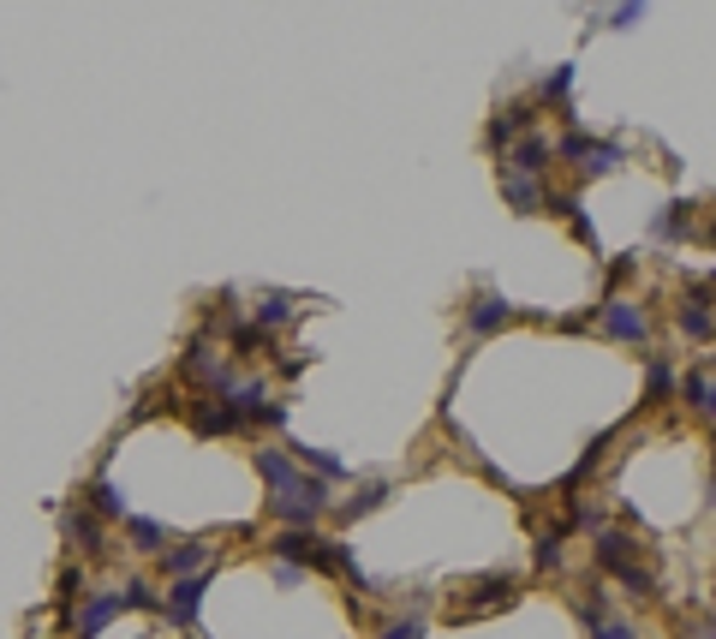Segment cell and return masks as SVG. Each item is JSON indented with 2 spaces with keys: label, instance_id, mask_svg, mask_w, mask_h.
Returning <instances> with one entry per match:
<instances>
[{
  "label": "cell",
  "instance_id": "15",
  "mask_svg": "<svg viewBox=\"0 0 716 639\" xmlns=\"http://www.w3.org/2000/svg\"><path fill=\"white\" fill-rule=\"evenodd\" d=\"M525 126H532V108H508V120H496V132H489V138H496V144H513Z\"/></svg>",
  "mask_w": 716,
  "mask_h": 639
},
{
  "label": "cell",
  "instance_id": "7",
  "mask_svg": "<svg viewBox=\"0 0 716 639\" xmlns=\"http://www.w3.org/2000/svg\"><path fill=\"white\" fill-rule=\"evenodd\" d=\"M501 197H508L520 216H532V209H544L549 204V192L532 180V174H501Z\"/></svg>",
  "mask_w": 716,
  "mask_h": 639
},
{
  "label": "cell",
  "instance_id": "21",
  "mask_svg": "<svg viewBox=\"0 0 716 639\" xmlns=\"http://www.w3.org/2000/svg\"><path fill=\"white\" fill-rule=\"evenodd\" d=\"M567 90H573V66H555V78L544 85V102H567Z\"/></svg>",
  "mask_w": 716,
  "mask_h": 639
},
{
  "label": "cell",
  "instance_id": "1",
  "mask_svg": "<svg viewBox=\"0 0 716 639\" xmlns=\"http://www.w3.org/2000/svg\"><path fill=\"white\" fill-rule=\"evenodd\" d=\"M555 156H567L579 174H609L621 168V144H609V138H561V144H549Z\"/></svg>",
  "mask_w": 716,
  "mask_h": 639
},
{
  "label": "cell",
  "instance_id": "19",
  "mask_svg": "<svg viewBox=\"0 0 716 639\" xmlns=\"http://www.w3.org/2000/svg\"><path fill=\"white\" fill-rule=\"evenodd\" d=\"M78 598H84V567H66V574H60V603L72 610Z\"/></svg>",
  "mask_w": 716,
  "mask_h": 639
},
{
  "label": "cell",
  "instance_id": "4",
  "mask_svg": "<svg viewBox=\"0 0 716 639\" xmlns=\"http://www.w3.org/2000/svg\"><path fill=\"white\" fill-rule=\"evenodd\" d=\"M60 526H66V538H78V550H84V555H102V550H107V544H102V520H95L90 508L72 502L66 514H60Z\"/></svg>",
  "mask_w": 716,
  "mask_h": 639
},
{
  "label": "cell",
  "instance_id": "20",
  "mask_svg": "<svg viewBox=\"0 0 716 639\" xmlns=\"http://www.w3.org/2000/svg\"><path fill=\"white\" fill-rule=\"evenodd\" d=\"M644 7H651V0H621L609 25H615V30H632V25H639V13H644Z\"/></svg>",
  "mask_w": 716,
  "mask_h": 639
},
{
  "label": "cell",
  "instance_id": "16",
  "mask_svg": "<svg viewBox=\"0 0 716 639\" xmlns=\"http://www.w3.org/2000/svg\"><path fill=\"white\" fill-rule=\"evenodd\" d=\"M644 388H651V400H663L668 388H675V371H668L663 359H651V371H644Z\"/></svg>",
  "mask_w": 716,
  "mask_h": 639
},
{
  "label": "cell",
  "instance_id": "14",
  "mask_svg": "<svg viewBox=\"0 0 716 639\" xmlns=\"http://www.w3.org/2000/svg\"><path fill=\"white\" fill-rule=\"evenodd\" d=\"M680 329H687V335H699V341H711V311H704V293H699V299H687Z\"/></svg>",
  "mask_w": 716,
  "mask_h": 639
},
{
  "label": "cell",
  "instance_id": "22",
  "mask_svg": "<svg viewBox=\"0 0 716 639\" xmlns=\"http://www.w3.org/2000/svg\"><path fill=\"white\" fill-rule=\"evenodd\" d=\"M591 639H639V634H632L627 622H609V615H597V622H591Z\"/></svg>",
  "mask_w": 716,
  "mask_h": 639
},
{
  "label": "cell",
  "instance_id": "3",
  "mask_svg": "<svg viewBox=\"0 0 716 639\" xmlns=\"http://www.w3.org/2000/svg\"><path fill=\"white\" fill-rule=\"evenodd\" d=\"M317 550H322V532L310 526H286L269 538V555H281V562H317Z\"/></svg>",
  "mask_w": 716,
  "mask_h": 639
},
{
  "label": "cell",
  "instance_id": "8",
  "mask_svg": "<svg viewBox=\"0 0 716 639\" xmlns=\"http://www.w3.org/2000/svg\"><path fill=\"white\" fill-rule=\"evenodd\" d=\"M513 317V305L501 299V293H484V299L472 305V311H465V329H472V335H496L501 323H508Z\"/></svg>",
  "mask_w": 716,
  "mask_h": 639
},
{
  "label": "cell",
  "instance_id": "2",
  "mask_svg": "<svg viewBox=\"0 0 716 639\" xmlns=\"http://www.w3.org/2000/svg\"><path fill=\"white\" fill-rule=\"evenodd\" d=\"M603 329L615 341H644V335H651V317H644L632 299H609L603 305Z\"/></svg>",
  "mask_w": 716,
  "mask_h": 639
},
{
  "label": "cell",
  "instance_id": "9",
  "mask_svg": "<svg viewBox=\"0 0 716 639\" xmlns=\"http://www.w3.org/2000/svg\"><path fill=\"white\" fill-rule=\"evenodd\" d=\"M90 508L102 520H126V490H119L107 472H95V478H90Z\"/></svg>",
  "mask_w": 716,
  "mask_h": 639
},
{
  "label": "cell",
  "instance_id": "5",
  "mask_svg": "<svg viewBox=\"0 0 716 639\" xmlns=\"http://www.w3.org/2000/svg\"><path fill=\"white\" fill-rule=\"evenodd\" d=\"M119 610H126V603H119V591H102V598H90V603H84V615H78V622H66V627H72L78 639H95Z\"/></svg>",
  "mask_w": 716,
  "mask_h": 639
},
{
  "label": "cell",
  "instance_id": "6",
  "mask_svg": "<svg viewBox=\"0 0 716 639\" xmlns=\"http://www.w3.org/2000/svg\"><path fill=\"white\" fill-rule=\"evenodd\" d=\"M203 591H209V579L203 574H186V579H174V627H186V622H197V610H203Z\"/></svg>",
  "mask_w": 716,
  "mask_h": 639
},
{
  "label": "cell",
  "instance_id": "17",
  "mask_svg": "<svg viewBox=\"0 0 716 639\" xmlns=\"http://www.w3.org/2000/svg\"><path fill=\"white\" fill-rule=\"evenodd\" d=\"M286 317H293V299H286V293H274L269 305H257V329L263 323H286Z\"/></svg>",
  "mask_w": 716,
  "mask_h": 639
},
{
  "label": "cell",
  "instance_id": "13",
  "mask_svg": "<svg viewBox=\"0 0 716 639\" xmlns=\"http://www.w3.org/2000/svg\"><path fill=\"white\" fill-rule=\"evenodd\" d=\"M680 395H687L692 412H711V371H692L687 383H680Z\"/></svg>",
  "mask_w": 716,
  "mask_h": 639
},
{
  "label": "cell",
  "instance_id": "10",
  "mask_svg": "<svg viewBox=\"0 0 716 639\" xmlns=\"http://www.w3.org/2000/svg\"><path fill=\"white\" fill-rule=\"evenodd\" d=\"M162 567H167L174 579L203 574V567H209V544H179V550H162Z\"/></svg>",
  "mask_w": 716,
  "mask_h": 639
},
{
  "label": "cell",
  "instance_id": "23",
  "mask_svg": "<svg viewBox=\"0 0 716 639\" xmlns=\"http://www.w3.org/2000/svg\"><path fill=\"white\" fill-rule=\"evenodd\" d=\"M382 639H424V622H418V615H406V622H388V627H382Z\"/></svg>",
  "mask_w": 716,
  "mask_h": 639
},
{
  "label": "cell",
  "instance_id": "11",
  "mask_svg": "<svg viewBox=\"0 0 716 639\" xmlns=\"http://www.w3.org/2000/svg\"><path fill=\"white\" fill-rule=\"evenodd\" d=\"M126 538H131V550H143V555H162L167 550V532H162V520H126Z\"/></svg>",
  "mask_w": 716,
  "mask_h": 639
},
{
  "label": "cell",
  "instance_id": "12",
  "mask_svg": "<svg viewBox=\"0 0 716 639\" xmlns=\"http://www.w3.org/2000/svg\"><path fill=\"white\" fill-rule=\"evenodd\" d=\"M293 460H298V467H317L322 478H346V460L341 455H322V448H293Z\"/></svg>",
  "mask_w": 716,
  "mask_h": 639
},
{
  "label": "cell",
  "instance_id": "18",
  "mask_svg": "<svg viewBox=\"0 0 716 639\" xmlns=\"http://www.w3.org/2000/svg\"><path fill=\"white\" fill-rule=\"evenodd\" d=\"M382 496H388V490H382V484H358V496H353V502H346V514H370V508H376Z\"/></svg>",
  "mask_w": 716,
  "mask_h": 639
}]
</instances>
